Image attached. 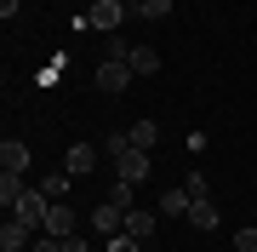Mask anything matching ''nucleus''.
<instances>
[{
  "label": "nucleus",
  "mask_w": 257,
  "mask_h": 252,
  "mask_svg": "<svg viewBox=\"0 0 257 252\" xmlns=\"http://www.w3.org/2000/svg\"><path fill=\"white\" fill-rule=\"evenodd\" d=\"M46 212H52V201L40 195V189H29V195L12 206V218H18V224H29V229H46Z\"/></svg>",
  "instance_id": "1"
},
{
  "label": "nucleus",
  "mask_w": 257,
  "mask_h": 252,
  "mask_svg": "<svg viewBox=\"0 0 257 252\" xmlns=\"http://www.w3.org/2000/svg\"><path fill=\"white\" fill-rule=\"evenodd\" d=\"M126 0H92V29H103V35H120V23H126Z\"/></svg>",
  "instance_id": "2"
},
{
  "label": "nucleus",
  "mask_w": 257,
  "mask_h": 252,
  "mask_svg": "<svg viewBox=\"0 0 257 252\" xmlns=\"http://www.w3.org/2000/svg\"><path fill=\"white\" fill-rule=\"evenodd\" d=\"M97 155H103V149H97V143H86V138H80V143H69V155H63V172H69V178H86V172H97Z\"/></svg>",
  "instance_id": "3"
},
{
  "label": "nucleus",
  "mask_w": 257,
  "mask_h": 252,
  "mask_svg": "<svg viewBox=\"0 0 257 252\" xmlns=\"http://www.w3.org/2000/svg\"><path fill=\"white\" fill-rule=\"evenodd\" d=\"M132 80H138V75H132V63H114V57H103V63H97V86H103V92H126V86Z\"/></svg>",
  "instance_id": "4"
},
{
  "label": "nucleus",
  "mask_w": 257,
  "mask_h": 252,
  "mask_svg": "<svg viewBox=\"0 0 257 252\" xmlns=\"http://www.w3.org/2000/svg\"><path fill=\"white\" fill-rule=\"evenodd\" d=\"M92 229L103 235V241H109V235H120V229H126V212H120V206L103 195V201H97V212H92Z\"/></svg>",
  "instance_id": "5"
},
{
  "label": "nucleus",
  "mask_w": 257,
  "mask_h": 252,
  "mask_svg": "<svg viewBox=\"0 0 257 252\" xmlns=\"http://www.w3.org/2000/svg\"><path fill=\"white\" fill-rule=\"evenodd\" d=\"M114 178L143 184V178H149V149H126V155H114Z\"/></svg>",
  "instance_id": "6"
},
{
  "label": "nucleus",
  "mask_w": 257,
  "mask_h": 252,
  "mask_svg": "<svg viewBox=\"0 0 257 252\" xmlns=\"http://www.w3.org/2000/svg\"><path fill=\"white\" fill-rule=\"evenodd\" d=\"M29 246H35V229L18 224V218H6L0 224V252H29Z\"/></svg>",
  "instance_id": "7"
},
{
  "label": "nucleus",
  "mask_w": 257,
  "mask_h": 252,
  "mask_svg": "<svg viewBox=\"0 0 257 252\" xmlns=\"http://www.w3.org/2000/svg\"><path fill=\"white\" fill-rule=\"evenodd\" d=\"M74 229H80L74 206H69V201H52V212H46V235H74Z\"/></svg>",
  "instance_id": "8"
},
{
  "label": "nucleus",
  "mask_w": 257,
  "mask_h": 252,
  "mask_svg": "<svg viewBox=\"0 0 257 252\" xmlns=\"http://www.w3.org/2000/svg\"><path fill=\"white\" fill-rule=\"evenodd\" d=\"M126 235H132V241H155V212H149V206H132V212H126Z\"/></svg>",
  "instance_id": "9"
},
{
  "label": "nucleus",
  "mask_w": 257,
  "mask_h": 252,
  "mask_svg": "<svg viewBox=\"0 0 257 252\" xmlns=\"http://www.w3.org/2000/svg\"><path fill=\"white\" fill-rule=\"evenodd\" d=\"M0 172H29V143L23 138H6V143H0Z\"/></svg>",
  "instance_id": "10"
},
{
  "label": "nucleus",
  "mask_w": 257,
  "mask_h": 252,
  "mask_svg": "<svg viewBox=\"0 0 257 252\" xmlns=\"http://www.w3.org/2000/svg\"><path fill=\"white\" fill-rule=\"evenodd\" d=\"M23 195H29V178H23V172H0V206L12 212Z\"/></svg>",
  "instance_id": "11"
},
{
  "label": "nucleus",
  "mask_w": 257,
  "mask_h": 252,
  "mask_svg": "<svg viewBox=\"0 0 257 252\" xmlns=\"http://www.w3.org/2000/svg\"><path fill=\"white\" fill-rule=\"evenodd\" d=\"M189 224H194V229H217V224H223L217 201H194V206H189Z\"/></svg>",
  "instance_id": "12"
},
{
  "label": "nucleus",
  "mask_w": 257,
  "mask_h": 252,
  "mask_svg": "<svg viewBox=\"0 0 257 252\" xmlns=\"http://www.w3.org/2000/svg\"><path fill=\"white\" fill-rule=\"evenodd\" d=\"M132 75H138V80L143 75H160V52L155 46H138V52H132Z\"/></svg>",
  "instance_id": "13"
},
{
  "label": "nucleus",
  "mask_w": 257,
  "mask_h": 252,
  "mask_svg": "<svg viewBox=\"0 0 257 252\" xmlns=\"http://www.w3.org/2000/svg\"><path fill=\"white\" fill-rule=\"evenodd\" d=\"M69 184H74L69 172H46V178H40V195H46V201H69Z\"/></svg>",
  "instance_id": "14"
},
{
  "label": "nucleus",
  "mask_w": 257,
  "mask_h": 252,
  "mask_svg": "<svg viewBox=\"0 0 257 252\" xmlns=\"http://www.w3.org/2000/svg\"><path fill=\"white\" fill-rule=\"evenodd\" d=\"M189 206H194L189 189H166V195H160V212H166V218H189Z\"/></svg>",
  "instance_id": "15"
},
{
  "label": "nucleus",
  "mask_w": 257,
  "mask_h": 252,
  "mask_svg": "<svg viewBox=\"0 0 257 252\" xmlns=\"http://www.w3.org/2000/svg\"><path fill=\"white\" fill-rule=\"evenodd\" d=\"M109 201L120 206V212H132V206H138V184H126V178H114V184H109Z\"/></svg>",
  "instance_id": "16"
},
{
  "label": "nucleus",
  "mask_w": 257,
  "mask_h": 252,
  "mask_svg": "<svg viewBox=\"0 0 257 252\" xmlns=\"http://www.w3.org/2000/svg\"><path fill=\"white\" fill-rule=\"evenodd\" d=\"M132 52H138V46H132L126 35H103V57H114V63H132Z\"/></svg>",
  "instance_id": "17"
},
{
  "label": "nucleus",
  "mask_w": 257,
  "mask_h": 252,
  "mask_svg": "<svg viewBox=\"0 0 257 252\" xmlns=\"http://www.w3.org/2000/svg\"><path fill=\"white\" fill-rule=\"evenodd\" d=\"M126 132H132V149H155V138H160L155 121H138V126H126Z\"/></svg>",
  "instance_id": "18"
},
{
  "label": "nucleus",
  "mask_w": 257,
  "mask_h": 252,
  "mask_svg": "<svg viewBox=\"0 0 257 252\" xmlns=\"http://www.w3.org/2000/svg\"><path fill=\"white\" fill-rule=\"evenodd\" d=\"M172 6H177V0H143L138 18H143V23H160V18H172Z\"/></svg>",
  "instance_id": "19"
},
{
  "label": "nucleus",
  "mask_w": 257,
  "mask_h": 252,
  "mask_svg": "<svg viewBox=\"0 0 257 252\" xmlns=\"http://www.w3.org/2000/svg\"><path fill=\"white\" fill-rule=\"evenodd\" d=\"M126 149H132V132H103V155H109V160L126 155Z\"/></svg>",
  "instance_id": "20"
},
{
  "label": "nucleus",
  "mask_w": 257,
  "mask_h": 252,
  "mask_svg": "<svg viewBox=\"0 0 257 252\" xmlns=\"http://www.w3.org/2000/svg\"><path fill=\"white\" fill-rule=\"evenodd\" d=\"M63 69H69V57L57 52V63H46V69H40V75H35V86H57V80H63Z\"/></svg>",
  "instance_id": "21"
},
{
  "label": "nucleus",
  "mask_w": 257,
  "mask_h": 252,
  "mask_svg": "<svg viewBox=\"0 0 257 252\" xmlns=\"http://www.w3.org/2000/svg\"><path fill=\"white\" fill-rule=\"evenodd\" d=\"M183 189H189V201H211V184H206V172H189V178H183Z\"/></svg>",
  "instance_id": "22"
},
{
  "label": "nucleus",
  "mask_w": 257,
  "mask_h": 252,
  "mask_svg": "<svg viewBox=\"0 0 257 252\" xmlns=\"http://www.w3.org/2000/svg\"><path fill=\"white\" fill-rule=\"evenodd\" d=\"M109 252H143V241H132V235L120 229V235H109Z\"/></svg>",
  "instance_id": "23"
},
{
  "label": "nucleus",
  "mask_w": 257,
  "mask_h": 252,
  "mask_svg": "<svg viewBox=\"0 0 257 252\" xmlns=\"http://www.w3.org/2000/svg\"><path fill=\"white\" fill-rule=\"evenodd\" d=\"M234 252H257V229H251V224H240V235H234Z\"/></svg>",
  "instance_id": "24"
},
{
  "label": "nucleus",
  "mask_w": 257,
  "mask_h": 252,
  "mask_svg": "<svg viewBox=\"0 0 257 252\" xmlns=\"http://www.w3.org/2000/svg\"><path fill=\"white\" fill-rule=\"evenodd\" d=\"M57 252H86V235L74 229V235H57Z\"/></svg>",
  "instance_id": "25"
},
{
  "label": "nucleus",
  "mask_w": 257,
  "mask_h": 252,
  "mask_svg": "<svg viewBox=\"0 0 257 252\" xmlns=\"http://www.w3.org/2000/svg\"><path fill=\"white\" fill-rule=\"evenodd\" d=\"M29 252H57V235H35V246Z\"/></svg>",
  "instance_id": "26"
},
{
  "label": "nucleus",
  "mask_w": 257,
  "mask_h": 252,
  "mask_svg": "<svg viewBox=\"0 0 257 252\" xmlns=\"http://www.w3.org/2000/svg\"><path fill=\"white\" fill-rule=\"evenodd\" d=\"M18 12H23V0H0V18H6V23L18 18Z\"/></svg>",
  "instance_id": "27"
},
{
  "label": "nucleus",
  "mask_w": 257,
  "mask_h": 252,
  "mask_svg": "<svg viewBox=\"0 0 257 252\" xmlns=\"http://www.w3.org/2000/svg\"><path fill=\"white\" fill-rule=\"evenodd\" d=\"M138 6H143V0H126V12H132V18H138Z\"/></svg>",
  "instance_id": "28"
}]
</instances>
